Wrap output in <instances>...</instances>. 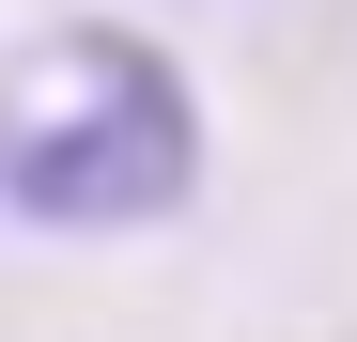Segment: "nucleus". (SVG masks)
<instances>
[{
	"label": "nucleus",
	"instance_id": "obj_1",
	"mask_svg": "<svg viewBox=\"0 0 357 342\" xmlns=\"http://www.w3.org/2000/svg\"><path fill=\"white\" fill-rule=\"evenodd\" d=\"M202 202V94L125 16H47L0 47V218L31 234H155Z\"/></svg>",
	"mask_w": 357,
	"mask_h": 342
}]
</instances>
